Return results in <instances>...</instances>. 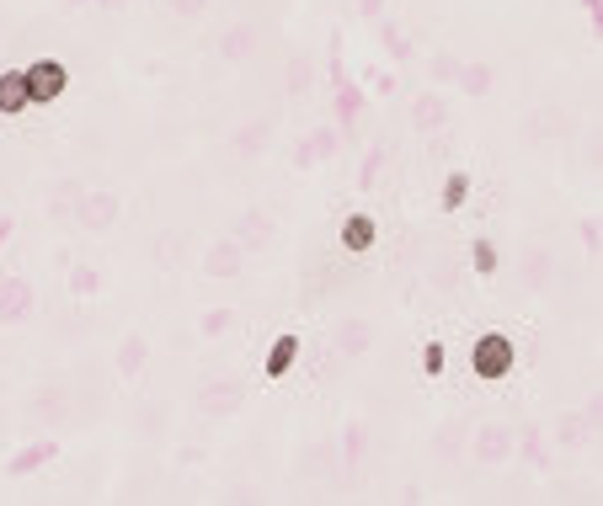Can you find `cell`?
Masks as SVG:
<instances>
[{"instance_id":"cell-3","label":"cell","mask_w":603,"mask_h":506,"mask_svg":"<svg viewBox=\"0 0 603 506\" xmlns=\"http://www.w3.org/2000/svg\"><path fill=\"white\" fill-rule=\"evenodd\" d=\"M32 96H28V75L22 70H6L0 75V113H22Z\"/></svg>"},{"instance_id":"cell-6","label":"cell","mask_w":603,"mask_h":506,"mask_svg":"<svg viewBox=\"0 0 603 506\" xmlns=\"http://www.w3.org/2000/svg\"><path fill=\"white\" fill-rule=\"evenodd\" d=\"M459 198H465V177H454V181H449V192H444V203H449V209H454Z\"/></svg>"},{"instance_id":"cell-5","label":"cell","mask_w":603,"mask_h":506,"mask_svg":"<svg viewBox=\"0 0 603 506\" xmlns=\"http://www.w3.org/2000/svg\"><path fill=\"white\" fill-rule=\"evenodd\" d=\"M294 347H300L294 336H278V347H272V358H268V373H272V379H278V373H289V362H294Z\"/></svg>"},{"instance_id":"cell-4","label":"cell","mask_w":603,"mask_h":506,"mask_svg":"<svg viewBox=\"0 0 603 506\" xmlns=\"http://www.w3.org/2000/svg\"><path fill=\"white\" fill-rule=\"evenodd\" d=\"M342 245H347V251H368V245H374V219L353 213V219L342 224Z\"/></svg>"},{"instance_id":"cell-1","label":"cell","mask_w":603,"mask_h":506,"mask_svg":"<svg viewBox=\"0 0 603 506\" xmlns=\"http://www.w3.org/2000/svg\"><path fill=\"white\" fill-rule=\"evenodd\" d=\"M470 362H476L481 379H508V368H513V341H508L502 330H486L481 341H476V352H470Z\"/></svg>"},{"instance_id":"cell-2","label":"cell","mask_w":603,"mask_h":506,"mask_svg":"<svg viewBox=\"0 0 603 506\" xmlns=\"http://www.w3.org/2000/svg\"><path fill=\"white\" fill-rule=\"evenodd\" d=\"M22 75H28V96H32V102H54V96L64 91V81H70V75H64V64H54V60H38L32 70H22Z\"/></svg>"}]
</instances>
